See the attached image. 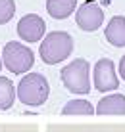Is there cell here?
Segmentation results:
<instances>
[{"instance_id":"4fadbf2b","label":"cell","mask_w":125,"mask_h":132,"mask_svg":"<svg viewBox=\"0 0 125 132\" xmlns=\"http://www.w3.org/2000/svg\"><path fill=\"white\" fill-rule=\"evenodd\" d=\"M16 13V2L13 0H0V25H6L12 21Z\"/></svg>"},{"instance_id":"30bf717a","label":"cell","mask_w":125,"mask_h":132,"mask_svg":"<svg viewBox=\"0 0 125 132\" xmlns=\"http://www.w3.org/2000/svg\"><path fill=\"white\" fill-rule=\"evenodd\" d=\"M77 8V0H46V12L54 19H67Z\"/></svg>"},{"instance_id":"5bb4252c","label":"cell","mask_w":125,"mask_h":132,"mask_svg":"<svg viewBox=\"0 0 125 132\" xmlns=\"http://www.w3.org/2000/svg\"><path fill=\"white\" fill-rule=\"evenodd\" d=\"M119 75H121V79L125 80V56L121 57V61H119Z\"/></svg>"},{"instance_id":"7a4b0ae2","label":"cell","mask_w":125,"mask_h":132,"mask_svg":"<svg viewBox=\"0 0 125 132\" xmlns=\"http://www.w3.org/2000/svg\"><path fill=\"white\" fill-rule=\"evenodd\" d=\"M73 52V38L66 31H52L44 35L40 40V60L46 65H58L60 61H66Z\"/></svg>"},{"instance_id":"8992f818","label":"cell","mask_w":125,"mask_h":132,"mask_svg":"<svg viewBox=\"0 0 125 132\" xmlns=\"http://www.w3.org/2000/svg\"><path fill=\"white\" fill-rule=\"evenodd\" d=\"M75 23L81 31H87V33H94L98 31L104 23V12L98 4L94 2H85L77 8L75 12Z\"/></svg>"},{"instance_id":"ba28073f","label":"cell","mask_w":125,"mask_h":132,"mask_svg":"<svg viewBox=\"0 0 125 132\" xmlns=\"http://www.w3.org/2000/svg\"><path fill=\"white\" fill-rule=\"evenodd\" d=\"M104 36L112 46L125 48V17L123 15H114L104 29Z\"/></svg>"},{"instance_id":"9a60e30c","label":"cell","mask_w":125,"mask_h":132,"mask_svg":"<svg viewBox=\"0 0 125 132\" xmlns=\"http://www.w3.org/2000/svg\"><path fill=\"white\" fill-rule=\"evenodd\" d=\"M0 71H2V52H0Z\"/></svg>"},{"instance_id":"9c48e42d","label":"cell","mask_w":125,"mask_h":132,"mask_svg":"<svg viewBox=\"0 0 125 132\" xmlns=\"http://www.w3.org/2000/svg\"><path fill=\"white\" fill-rule=\"evenodd\" d=\"M96 115H125V96L123 94H108L98 102L94 109Z\"/></svg>"},{"instance_id":"5b68a950","label":"cell","mask_w":125,"mask_h":132,"mask_svg":"<svg viewBox=\"0 0 125 132\" xmlns=\"http://www.w3.org/2000/svg\"><path fill=\"white\" fill-rule=\"evenodd\" d=\"M92 82L98 92H114L119 88V79L112 60H98L92 69Z\"/></svg>"},{"instance_id":"6da1fadb","label":"cell","mask_w":125,"mask_h":132,"mask_svg":"<svg viewBox=\"0 0 125 132\" xmlns=\"http://www.w3.org/2000/svg\"><path fill=\"white\" fill-rule=\"evenodd\" d=\"M50 96V84L40 73H27L16 86V98L27 107H40Z\"/></svg>"},{"instance_id":"8fae6325","label":"cell","mask_w":125,"mask_h":132,"mask_svg":"<svg viewBox=\"0 0 125 132\" xmlns=\"http://www.w3.org/2000/svg\"><path fill=\"white\" fill-rule=\"evenodd\" d=\"M16 102V86L8 77H0V111H8Z\"/></svg>"},{"instance_id":"7c38bea8","label":"cell","mask_w":125,"mask_h":132,"mask_svg":"<svg viewBox=\"0 0 125 132\" xmlns=\"http://www.w3.org/2000/svg\"><path fill=\"white\" fill-rule=\"evenodd\" d=\"M62 115H77V117H91L94 115V107L87 100H71L62 109Z\"/></svg>"},{"instance_id":"277c9868","label":"cell","mask_w":125,"mask_h":132,"mask_svg":"<svg viewBox=\"0 0 125 132\" xmlns=\"http://www.w3.org/2000/svg\"><path fill=\"white\" fill-rule=\"evenodd\" d=\"M62 82L71 94L91 92V65L85 60H73L69 65L62 69Z\"/></svg>"},{"instance_id":"3957f363","label":"cell","mask_w":125,"mask_h":132,"mask_svg":"<svg viewBox=\"0 0 125 132\" xmlns=\"http://www.w3.org/2000/svg\"><path fill=\"white\" fill-rule=\"evenodd\" d=\"M2 65L13 75L29 73L35 65V54L29 46L21 42H8L2 50Z\"/></svg>"},{"instance_id":"52a82bcc","label":"cell","mask_w":125,"mask_h":132,"mask_svg":"<svg viewBox=\"0 0 125 132\" xmlns=\"http://www.w3.org/2000/svg\"><path fill=\"white\" fill-rule=\"evenodd\" d=\"M44 31H46V23L40 15L37 13H29L23 15L17 23V35L23 42H40L44 38Z\"/></svg>"}]
</instances>
